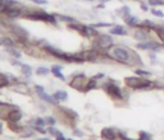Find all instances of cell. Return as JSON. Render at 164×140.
Segmentation results:
<instances>
[{
  "label": "cell",
  "instance_id": "14",
  "mask_svg": "<svg viewBox=\"0 0 164 140\" xmlns=\"http://www.w3.org/2000/svg\"><path fill=\"white\" fill-rule=\"evenodd\" d=\"M135 38L139 41H146L148 40V34H146L144 31H137L135 33Z\"/></svg>",
  "mask_w": 164,
  "mask_h": 140
},
{
  "label": "cell",
  "instance_id": "4",
  "mask_svg": "<svg viewBox=\"0 0 164 140\" xmlns=\"http://www.w3.org/2000/svg\"><path fill=\"white\" fill-rule=\"evenodd\" d=\"M101 136H103L104 139H108V140H114L117 138V134L113 129H110V127H105V129H103V131H101Z\"/></svg>",
  "mask_w": 164,
  "mask_h": 140
},
{
  "label": "cell",
  "instance_id": "32",
  "mask_svg": "<svg viewBox=\"0 0 164 140\" xmlns=\"http://www.w3.org/2000/svg\"><path fill=\"white\" fill-rule=\"evenodd\" d=\"M103 76H104V74H97V75L95 76L94 79H101V78H103Z\"/></svg>",
  "mask_w": 164,
  "mask_h": 140
},
{
  "label": "cell",
  "instance_id": "6",
  "mask_svg": "<svg viewBox=\"0 0 164 140\" xmlns=\"http://www.w3.org/2000/svg\"><path fill=\"white\" fill-rule=\"evenodd\" d=\"M141 80L142 79L137 78V76H128V78H126L124 82H126V84L128 85V87H131V88H139Z\"/></svg>",
  "mask_w": 164,
  "mask_h": 140
},
{
  "label": "cell",
  "instance_id": "16",
  "mask_svg": "<svg viewBox=\"0 0 164 140\" xmlns=\"http://www.w3.org/2000/svg\"><path fill=\"white\" fill-rule=\"evenodd\" d=\"M59 69H60V66H55V68H53V69H51V71L55 74V75H56V78H59V79L64 80V79H65V78H64V75L60 73V71H59Z\"/></svg>",
  "mask_w": 164,
  "mask_h": 140
},
{
  "label": "cell",
  "instance_id": "22",
  "mask_svg": "<svg viewBox=\"0 0 164 140\" xmlns=\"http://www.w3.org/2000/svg\"><path fill=\"white\" fill-rule=\"evenodd\" d=\"M3 45H5V46H13V41L9 37H4L3 38Z\"/></svg>",
  "mask_w": 164,
  "mask_h": 140
},
{
  "label": "cell",
  "instance_id": "9",
  "mask_svg": "<svg viewBox=\"0 0 164 140\" xmlns=\"http://www.w3.org/2000/svg\"><path fill=\"white\" fill-rule=\"evenodd\" d=\"M83 80H85V76L83 75H78V76H74L71 82V87L73 88H81L83 85Z\"/></svg>",
  "mask_w": 164,
  "mask_h": 140
},
{
  "label": "cell",
  "instance_id": "33",
  "mask_svg": "<svg viewBox=\"0 0 164 140\" xmlns=\"http://www.w3.org/2000/svg\"><path fill=\"white\" fill-rule=\"evenodd\" d=\"M47 121H49L50 124H54V118H49V120H47Z\"/></svg>",
  "mask_w": 164,
  "mask_h": 140
},
{
  "label": "cell",
  "instance_id": "21",
  "mask_svg": "<svg viewBox=\"0 0 164 140\" xmlns=\"http://www.w3.org/2000/svg\"><path fill=\"white\" fill-rule=\"evenodd\" d=\"M142 26H145V27H148L149 29H151V28H155V24L151 20H144V23H142Z\"/></svg>",
  "mask_w": 164,
  "mask_h": 140
},
{
  "label": "cell",
  "instance_id": "11",
  "mask_svg": "<svg viewBox=\"0 0 164 140\" xmlns=\"http://www.w3.org/2000/svg\"><path fill=\"white\" fill-rule=\"evenodd\" d=\"M67 97H68V94H67V92H64V91H58L53 94V98H54L55 101H65Z\"/></svg>",
  "mask_w": 164,
  "mask_h": 140
},
{
  "label": "cell",
  "instance_id": "7",
  "mask_svg": "<svg viewBox=\"0 0 164 140\" xmlns=\"http://www.w3.org/2000/svg\"><path fill=\"white\" fill-rule=\"evenodd\" d=\"M21 117H22V114H21L19 110H13V111H10L8 114V118H9L10 122H18Z\"/></svg>",
  "mask_w": 164,
  "mask_h": 140
},
{
  "label": "cell",
  "instance_id": "5",
  "mask_svg": "<svg viewBox=\"0 0 164 140\" xmlns=\"http://www.w3.org/2000/svg\"><path fill=\"white\" fill-rule=\"evenodd\" d=\"M36 92H37V94L40 96L41 98H43L44 101H46V102H49V103H54V98L53 97H50V96H47V94L45 93V91H44V88L43 87H40V85H36Z\"/></svg>",
  "mask_w": 164,
  "mask_h": 140
},
{
  "label": "cell",
  "instance_id": "29",
  "mask_svg": "<svg viewBox=\"0 0 164 140\" xmlns=\"http://www.w3.org/2000/svg\"><path fill=\"white\" fill-rule=\"evenodd\" d=\"M35 122H36L37 125H41V126H43V125H45V121H44L43 118H37V120L35 121Z\"/></svg>",
  "mask_w": 164,
  "mask_h": 140
},
{
  "label": "cell",
  "instance_id": "3",
  "mask_svg": "<svg viewBox=\"0 0 164 140\" xmlns=\"http://www.w3.org/2000/svg\"><path fill=\"white\" fill-rule=\"evenodd\" d=\"M96 43L99 47H101V49H109V47L113 45V38L108 34H99L97 36Z\"/></svg>",
  "mask_w": 164,
  "mask_h": 140
},
{
  "label": "cell",
  "instance_id": "15",
  "mask_svg": "<svg viewBox=\"0 0 164 140\" xmlns=\"http://www.w3.org/2000/svg\"><path fill=\"white\" fill-rule=\"evenodd\" d=\"M153 83L149 82V80H141V83H140L139 85V89H149V88H153Z\"/></svg>",
  "mask_w": 164,
  "mask_h": 140
},
{
  "label": "cell",
  "instance_id": "19",
  "mask_svg": "<svg viewBox=\"0 0 164 140\" xmlns=\"http://www.w3.org/2000/svg\"><path fill=\"white\" fill-rule=\"evenodd\" d=\"M21 69H22V71L26 75H30V74H31V66H28V65H22Z\"/></svg>",
  "mask_w": 164,
  "mask_h": 140
},
{
  "label": "cell",
  "instance_id": "12",
  "mask_svg": "<svg viewBox=\"0 0 164 140\" xmlns=\"http://www.w3.org/2000/svg\"><path fill=\"white\" fill-rule=\"evenodd\" d=\"M124 20H126V23L128 26L135 27V26L139 24V19H137L136 17H133V16H130V14H127L126 18H124Z\"/></svg>",
  "mask_w": 164,
  "mask_h": 140
},
{
  "label": "cell",
  "instance_id": "28",
  "mask_svg": "<svg viewBox=\"0 0 164 140\" xmlns=\"http://www.w3.org/2000/svg\"><path fill=\"white\" fill-rule=\"evenodd\" d=\"M31 1H34V3H36V4H46V0H31Z\"/></svg>",
  "mask_w": 164,
  "mask_h": 140
},
{
  "label": "cell",
  "instance_id": "18",
  "mask_svg": "<svg viewBox=\"0 0 164 140\" xmlns=\"http://www.w3.org/2000/svg\"><path fill=\"white\" fill-rule=\"evenodd\" d=\"M149 5H153V7L164 5V1H163V0H149Z\"/></svg>",
  "mask_w": 164,
  "mask_h": 140
},
{
  "label": "cell",
  "instance_id": "27",
  "mask_svg": "<svg viewBox=\"0 0 164 140\" xmlns=\"http://www.w3.org/2000/svg\"><path fill=\"white\" fill-rule=\"evenodd\" d=\"M59 19H60V20H65V22H73L72 18H69V17H64V16H60V17H59Z\"/></svg>",
  "mask_w": 164,
  "mask_h": 140
},
{
  "label": "cell",
  "instance_id": "10",
  "mask_svg": "<svg viewBox=\"0 0 164 140\" xmlns=\"http://www.w3.org/2000/svg\"><path fill=\"white\" fill-rule=\"evenodd\" d=\"M139 49H142V50H158V43L155 42H146V43H139L137 45Z\"/></svg>",
  "mask_w": 164,
  "mask_h": 140
},
{
  "label": "cell",
  "instance_id": "13",
  "mask_svg": "<svg viewBox=\"0 0 164 140\" xmlns=\"http://www.w3.org/2000/svg\"><path fill=\"white\" fill-rule=\"evenodd\" d=\"M110 33H112V34H118V36H123V34L127 33V31L123 28V27L117 26V27H114V28L110 29Z\"/></svg>",
  "mask_w": 164,
  "mask_h": 140
},
{
  "label": "cell",
  "instance_id": "31",
  "mask_svg": "<svg viewBox=\"0 0 164 140\" xmlns=\"http://www.w3.org/2000/svg\"><path fill=\"white\" fill-rule=\"evenodd\" d=\"M56 140H65V139H64V136H63V135H60V134L58 133V139H56Z\"/></svg>",
  "mask_w": 164,
  "mask_h": 140
},
{
  "label": "cell",
  "instance_id": "17",
  "mask_svg": "<svg viewBox=\"0 0 164 140\" xmlns=\"http://www.w3.org/2000/svg\"><path fill=\"white\" fill-rule=\"evenodd\" d=\"M155 32L158 33V36H159V38L162 41H164V28H162V27H155Z\"/></svg>",
  "mask_w": 164,
  "mask_h": 140
},
{
  "label": "cell",
  "instance_id": "1",
  "mask_svg": "<svg viewBox=\"0 0 164 140\" xmlns=\"http://www.w3.org/2000/svg\"><path fill=\"white\" fill-rule=\"evenodd\" d=\"M112 57L119 62H130L131 52L124 47H114L112 50Z\"/></svg>",
  "mask_w": 164,
  "mask_h": 140
},
{
  "label": "cell",
  "instance_id": "25",
  "mask_svg": "<svg viewBox=\"0 0 164 140\" xmlns=\"http://www.w3.org/2000/svg\"><path fill=\"white\" fill-rule=\"evenodd\" d=\"M7 84H8L7 78H5V76H1V75H0V88L4 87V85H7Z\"/></svg>",
  "mask_w": 164,
  "mask_h": 140
},
{
  "label": "cell",
  "instance_id": "30",
  "mask_svg": "<svg viewBox=\"0 0 164 140\" xmlns=\"http://www.w3.org/2000/svg\"><path fill=\"white\" fill-rule=\"evenodd\" d=\"M141 9H142V10H145V11H146V10H149V8L146 7L145 4H141Z\"/></svg>",
  "mask_w": 164,
  "mask_h": 140
},
{
  "label": "cell",
  "instance_id": "2",
  "mask_svg": "<svg viewBox=\"0 0 164 140\" xmlns=\"http://www.w3.org/2000/svg\"><path fill=\"white\" fill-rule=\"evenodd\" d=\"M104 88H105V91H106V93L109 94L110 97H113V98H118V99H122V91H121V88L118 87V85H115V84H113V83H106L105 85H104Z\"/></svg>",
  "mask_w": 164,
  "mask_h": 140
},
{
  "label": "cell",
  "instance_id": "8",
  "mask_svg": "<svg viewBox=\"0 0 164 140\" xmlns=\"http://www.w3.org/2000/svg\"><path fill=\"white\" fill-rule=\"evenodd\" d=\"M12 31L16 33L17 37H19V38H22V40H26L27 38V31H25L23 28H21V27H17V26H14V27H12Z\"/></svg>",
  "mask_w": 164,
  "mask_h": 140
},
{
  "label": "cell",
  "instance_id": "23",
  "mask_svg": "<svg viewBox=\"0 0 164 140\" xmlns=\"http://www.w3.org/2000/svg\"><path fill=\"white\" fill-rule=\"evenodd\" d=\"M151 13H153L154 16L159 17V18H164V13H163V11H160V10H156V9H151Z\"/></svg>",
  "mask_w": 164,
  "mask_h": 140
},
{
  "label": "cell",
  "instance_id": "20",
  "mask_svg": "<svg viewBox=\"0 0 164 140\" xmlns=\"http://www.w3.org/2000/svg\"><path fill=\"white\" fill-rule=\"evenodd\" d=\"M136 74L137 75H141V76H150V73H149V71H145V70H141V69H137Z\"/></svg>",
  "mask_w": 164,
  "mask_h": 140
},
{
  "label": "cell",
  "instance_id": "24",
  "mask_svg": "<svg viewBox=\"0 0 164 140\" xmlns=\"http://www.w3.org/2000/svg\"><path fill=\"white\" fill-rule=\"evenodd\" d=\"M8 52L12 53V55H14V57H17V59L21 57V53H19L18 51H16L14 49H12V47H10V49H8Z\"/></svg>",
  "mask_w": 164,
  "mask_h": 140
},
{
  "label": "cell",
  "instance_id": "26",
  "mask_svg": "<svg viewBox=\"0 0 164 140\" xmlns=\"http://www.w3.org/2000/svg\"><path fill=\"white\" fill-rule=\"evenodd\" d=\"M36 73L38 74V75H40V74H47L49 73V70H47L46 68H38V69L36 70Z\"/></svg>",
  "mask_w": 164,
  "mask_h": 140
},
{
  "label": "cell",
  "instance_id": "35",
  "mask_svg": "<svg viewBox=\"0 0 164 140\" xmlns=\"http://www.w3.org/2000/svg\"><path fill=\"white\" fill-rule=\"evenodd\" d=\"M40 140H49V139H40Z\"/></svg>",
  "mask_w": 164,
  "mask_h": 140
},
{
  "label": "cell",
  "instance_id": "34",
  "mask_svg": "<svg viewBox=\"0 0 164 140\" xmlns=\"http://www.w3.org/2000/svg\"><path fill=\"white\" fill-rule=\"evenodd\" d=\"M0 45H3V40H1V38H0Z\"/></svg>",
  "mask_w": 164,
  "mask_h": 140
}]
</instances>
